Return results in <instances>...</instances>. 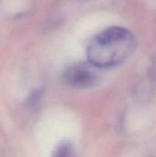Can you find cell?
I'll return each mask as SVG.
<instances>
[{
    "label": "cell",
    "mask_w": 156,
    "mask_h": 157,
    "mask_svg": "<svg viewBox=\"0 0 156 157\" xmlns=\"http://www.w3.org/2000/svg\"><path fill=\"white\" fill-rule=\"evenodd\" d=\"M53 157H74V148L69 144H62L55 150Z\"/></svg>",
    "instance_id": "3"
},
{
    "label": "cell",
    "mask_w": 156,
    "mask_h": 157,
    "mask_svg": "<svg viewBox=\"0 0 156 157\" xmlns=\"http://www.w3.org/2000/svg\"><path fill=\"white\" fill-rule=\"evenodd\" d=\"M134 35L122 27H110L97 35L87 48V58L97 68L119 65L134 52Z\"/></svg>",
    "instance_id": "1"
},
{
    "label": "cell",
    "mask_w": 156,
    "mask_h": 157,
    "mask_svg": "<svg viewBox=\"0 0 156 157\" xmlns=\"http://www.w3.org/2000/svg\"><path fill=\"white\" fill-rule=\"evenodd\" d=\"M97 68L93 64L80 63L69 66L64 72L63 78L65 82L75 88H88L94 86L97 80Z\"/></svg>",
    "instance_id": "2"
}]
</instances>
